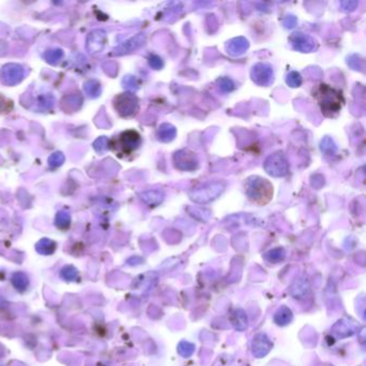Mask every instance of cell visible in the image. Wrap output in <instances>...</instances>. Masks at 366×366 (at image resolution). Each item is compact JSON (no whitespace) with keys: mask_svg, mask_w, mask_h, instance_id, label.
<instances>
[{"mask_svg":"<svg viewBox=\"0 0 366 366\" xmlns=\"http://www.w3.org/2000/svg\"><path fill=\"white\" fill-rule=\"evenodd\" d=\"M123 85L128 91H137L138 88V83L135 77L132 75H128V77H125L123 80Z\"/></svg>","mask_w":366,"mask_h":366,"instance_id":"cell-28","label":"cell"},{"mask_svg":"<svg viewBox=\"0 0 366 366\" xmlns=\"http://www.w3.org/2000/svg\"><path fill=\"white\" fill-rule=\"evenodd\" d=\"M106 41V33L102 29L93 30L87 37L86 40V48L88 53L93 55L100 53L103 49Z\"/></svg>","mask_w":366,"mask_h":366,"instance_id":"cell-11","label":"cell"},{"mask_svg":"<svg viewBox=\"0 0 366 366\" xmlns=\"http://www.w3.org/2000/svg\"><path fill=\"white\" fill-rule=\"evenodd\" d=\"M313 96L316 99L321 113L329 118L336 117L345 103L343 92L327 84L318 85L314 90Z\"/></svg>","mask_w":366,"mask_h":366,"instance_id":"cell-1","label":"cell"},{"mask_svg":"<svg viewBox=\"0 0 366 366\" xmlns=\"http://www.w3.org/2000/svg\"><path fill=\"white\" fill-rule=\"evenodd\" d=\"M286 83L292 88H296V87H300L303 83V79H302V75L296 72V71H291L290 73H288L287 78H286Z\"/></svg>","mask_w":366,"mask_h":366,"instance_id":"cell-23","label":"cell"},{"mask_svg":"<svg viewBox=\"0 0 366 366\" xmlns=\"http://www.w3.org/2000/svg\"><path fill=\"white\" fill-rule=\"evenodd\" d=\"M64 162H65V156L61 153V151H56V153L50 155L48 158V166L53 169L60 167Z\"/></svg>","mask_w":366,"mask_h":366,"instance_id":"cell-25","label":"cell"},{"mask_svg":"<svg viewBox=\"0 0 366 366\" xmlns=\"http://www.w3.org/2000/svg\"><path fill=\"white\" fill-rule=\"evenodd\" d=\"M198 155L191 149L184 148L175 151L173 155V165L175 169L183 172H192L199 168Z\"/></svg>","mask_w":366,"mask_h":366,"instance_id":"cell-5","label":"cell"},{"mask_svg":"<svg viewBox=\"0 0 366 366\" xmlns=\"http://www.w3.org/2000/svg\"><path fill=\"white\" fill-rule=\"evenodd\" d=\"M227 185L223 181L208 182L189 191L188 195L192 202L200 204H205L208 202L216 200L223 194Z\"/></svg>","mask_w":366,"mask_h":366,"instance_id":"cell-3","label":"cell"},{"mask_svg":"<svg viewBox=\"0 0 366 366\" xmlns=\"http://www.w3.org/2000/svg\"><path fill=\"white\" fill-rule=\"evenodd\" d=\"M25 69L23 66L17 64L4 65L0 70V81L7 86H14L21 83L25 78Z\"/></svg>","mask_w":366,"mask_h":366,"instance_id":"cell-7","label":"cell"},{"mask_svg":"<svg viewBox=\"0 0 366 366\" xmlns=\"http://www.w3.org/2000/svg\"><path fill=\"white\" fill-rule=\"evenodd\" d=\"M55 98L50 93H43L37 98V106L41 111L49 110L54 105Z\"/></svg>","mask_w":366,"mask_h":366,"instance_id":"cell-18","label":"cell"},{"mask_svg":"<svg viewBox=\"0 0 366 366\" xmlns=\"http://www.w3.org/2000/svg\"><path fill=\"white\" fill-rule=\"evenodd\" d=\"M176 137V128L173 125L165 123L159 126L158 131H157V137L160 142L169 143L172 142Z\"/></svg>","mask_w":366,"mask_h":366,"instance_id":"cell-15","label":"cell"},{"mask_svg":"<svg viewBox=\"0 0 366 366\" xmlns=\"http://www.w3.org/2000/svg\"><path fill=\"white\" fill-rule=\"evenodd\" d=\"M101 91H102V88H101L100 83L96 80H90L84 83V92H86L88 98H98L101 94Z\"/></svg>","mask_w":366,"mask_h":366,"instance_id":"cell-17","label":"cell"},{"mask_svg":"<svg viewBox=\"0 0 366 366\" xmlns=\"http://www.w3.org/2000/svg\"><path fill=\"white\" fill-rule=\"evenodd\" d=\"M245 192L252 203L266 205L273 198V185L261 176H250L245 183Z\"/></svg>","mask_w":366,"mask_h":366,"instance_id":"cell-2","label":"cell"},{"mask_svg":"<svg viewBox=\"0 0 366 366\" xmlns=\"http://www.w3.org/2000/svg\"><path fill=\"white\" fill-rule=\"evenodd\" d=\"M296 23H298V20H296V17L293 16V15H288L285 20H283V26H285L286 28L288 29H291L293 28Z\"/></svg>","mask_w":366,"mask_h":366,"instance_id":"cell-31","label":"cell"},{"mask_svg":"<svg viewBox=\"0 0 366 366\" xmlns=\"http://www.w3.org/2000/svg\"><path fill=\"white\" fill-rule=\"evenodd\" d=\"M70 222H71L70 215H69V214L65 211H61L57 214V215H56L55 224L60 229H67L68 227L70 226Z\"/></svg>","mask_w":366,"mask_h":366,"instance_id":"cell-22","label":"cell"},{"mask_svg":"<svg viewBox=\"0 0 366 366\" xmlns=\"http://www.w3.org/2000/svg\"><path fill=\"white\" fill-rule=\"evenodd\" d=\"M250 78L258 86H269L274 81L273 68L266 62H258L251 69Z\"/></svg>","mask_w":366,"mask_h":366,"instance_id":"cell-8","label":"cell"},{"mask_svg":"<svg viewBox=\"0 0 366 366\" xmlns=\"http://www.w3.org/2000/svg\"><path fill=\"white\" fill-rule=\"evenodd\" d=\"M320 149L326 156H332L336 153L337 146L330 137H325L320 142Z\"/></svg>","mask_w":366,"mask_h":366,"instance_id":"cell-19","label":"cell"},{"mask_svg":"<svg viewBox=\"0 0 366 366\" xmlns=\"http://www.w3.org/2000/svg\"><path fill=\"white\" fill-rule=\"evenodd\" d=\"M263 168L266 172L273 178H283L289 172V162L282 151H276L266 159Z\"/></svg>","mask_w":366,"mask_h":366,"instance_id":"cell-4","label":"cell"},{"mask_svg":"<svg viewBox=\"0 0 366 366\" xmlns=\"http://www.w3.org/2000/svg\"><path fill=\"white\" fill-rule=\"evenodd\" d=\"M93 148L99 154L104 153L109 148V138L106 137H100L93 142Z\"/></svg>","mask_w":366,"mask_h":366,"instance_id":"cell-26","label":"cell"},{"mask_svg":"<svg viewBox=\"0 0 366 366\" xmlns=\"http://www.w3.org/2000/svg\"><path fill=\"white\" fill-rule=\"evenodd\" d=\"M217 84L220 88V91H222L225 93L231 92L235 88V85H234V83H233V81L229 78H220V79H218Z\"/></svg>","mask_w":366,"mask_h":366,"instance_id":"cell-24","label":"cell"},{"mask_svg":"<svg viewBox=\"0 0 366 366\" xmlns=\"http://www.w3.org/2000/svg\"><path fill=\"white\" fill-rule=\"evenodd\" d=\"M340 7L343 8L344 11H353L358 7V1L356 0H347V1L340 2Z\"/></svg>","mask_w":366,"mask_h":366,"instance_id":"cell-30","label":"cell"},{"mask_svg":"<svg viewBox=\"0 0 366 366\" xmlns=\"http://www.w3.org/2000/svg\"><path fill=\"white\" fill-rule=\"evenodd\" d=\"M348 65L353 69V70L363 71L364 69V60L358 55L350 56L348 58Z\"/></svg>","mask_w":366,"mask_h":366,"instance_id":"cell-27","label":"cell"},{"mask_svg":"<svg viewBox=\"0 0 366 366\" xmlns=\"http://www.w3.org/2000/svg\"><path fill=\"white\" fill-rule=\"evenodd\" d=\"M113 103L118 114L123 117L134 116L138 111V99L131 92L118 94Z\"/></svg>","mask_w":366,"mask_h":366,"instance_id":"cell-6","label":"cell"},{"mask_svg":"<svg viewBox=\"0 0 366 366\" xmlns=\"http://www.w3.org/2000/svg\"><path fill=\"white\" fill-rule=\"evenodd\" d=\"M140 199L150 207H155L161 204L166 198V194L162 190H147L140 193Z\"/></svg>","mask_w":366,"mask_h":366,"instance_id":"cell-14","label":"cell"},{"mask_svg":"<svg viewBox=\"0 0 366 366\" xmlns=\"http://www.w3.org/2000/svg\"><path fill=\"white\" fill-rule=\"evenodd\" d=\"M141 136L136 130H126L118 137V146L122 153L129 155L137 150L141 145Z\"/></svg>","mask_w":366,"mask_h":366,"instance_id":"cell-9","label":"cell"},{"mask_svg":"<svg viewBox=\"0 0 366 366\" xmlns=\"http://www.w3.org/2000/svg\"><path fill=\"white\" fill-rule=\"evenodd\" d=\"M64 57V50L60 48H54V49H47L44 53V58L50 65H55Z\"/></svg>","mask_w":366,"mask_h":366,"instance_id":"cell-20","label":"cell"},{"mask_svg":"<svg viewBox=\"0 0 366 366\" xmlns=\"http://www.w3.org/2000/svg\"><path fill=\"white\" fill-rule=\"evenodd\" d=\"M249 47V42L244 37H236L231 39L226 46V49L231 56H241L246 53Z\"/></svg>","mask_w":366,"mask_h":366,"instance_id":"cell-13","label":"cell"},{"mask_svg":"<svg viewBox=\"0 0 366 366\" xmlns=\"http://www.w3.org/2000/svg\"><path fill=\"white\" fill-rule=\"evenodd\" d=\"M55 247H56L55 243L47 238L41 239V241L37 244V250L41 252L42 255L52 254V252L55 250Z\"/></svg>","mask_w":366,"mask_h":366,"instance_id":"cell-21","label":"cell"},{"mask_svg":"<svg viewBox=\"0 0 366 366\" xmlns=\"http://www.w3.org/2000/svg\"><path fill=\"white\" fill-rule=\"evenodd\" d=\"M82 103H83V99L80 93L69 94L62 100L61 108L67 112H75L81 108Z\"/></svg>","mask_w":366,"mask_h":366,"instance_id":"cell-16","label":"cell"},{"mask_svg":"<svg viewBox=\"0 0 366 366\" xmlns=\"http://www.w3.org/2000/svg\"><path fill=\"white\" fill-rule=\"evenodd\" d=\"M148 65L153 69H155V70H160L163 67V60L158 55L151 54L148 57Z\"/></svg>","mask_w":366,"mask_h":366,"instance_id":"cell-29","label":"cell"},{"mask_svg":"<svg viewBox=\"0 0 366 366\" xmlns=\"http://www.w3.org/2000/svg\"><path fill=\"white\" fill-rule=\"evenodd\" d=\"M145 41H146V37H145V35L143 34L136 35L135 37H132L131 39L123 42L121 46H118L116 48H114V50H113V55L121 56L135 52V50L144 46Z\"/></svg>","mask_w":366,"mask_h":366,"instance_id":"cell-12","label":"cell"},{"mask_svg":"<svg viewBox=\"0 0 366 366\" xmlns=\"http://www.w3.org/2000/svg\"><path fill=\"white\" fill-rule=\"evenodd\" d=\"M289 42L293 49L301 53H311L317 46V42L312 36L303 33L292 34L289 38Z\"/></svg>","mask_w":366,"mask_h":366,"instance_id":"cell-10","label":"cell"},{"mask_svg":"<svg viewBox=\"0 0 366 366\" xmlns=\"http://www.w3.org/2000/svg\"><path fill=\"white\" fill-rule=\"evenodd\" d=\"M7 103H9V102H4V99L2 98V97H0V112H2V111H4V106H5V104H7Z\"/></svg>","mask_w":366,"mask_h":366,"instance_id":"cell-32","label":"cell"}]
</instances>
